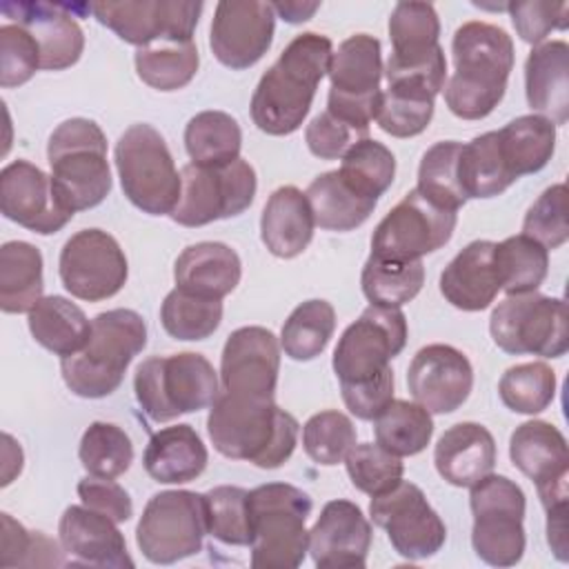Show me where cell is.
Segmentation results:
<instances>
[{
  "label": "cell",
  "mask_w": 569,
  "mask_h": 569,
  "mask_svg": "<svg viewBox=\"0 0 569 569\" xmlns=\"http://www.w3.org/2000/svg\"><path fill=\"white\" fill-rule=\"evenodd\" d=\"M333 44L327 36H296L262 73L251 96V120L269 136H289L307 118L320 80L329 73Z\"/></svg>",
  "instance_id": "obj_1"
},
{
  "label": "cell",
  "mask_w": 569,
  "mask_h": 569,
  "mask_svg": "<svg viewBox=\"0 0 569 569\" xmlns=\"http://www.w3.org/2000/svg\"><path fill=\"white\" fill-rule=\"evenodd\" d=\"M207 431L218 453L278 469L298 445V420L273 398H247L220 391L209 407Z\"/></svg>",
  "instance_id": "obj_2"
},
{
  "label": "cell",
  "mask_w": 569,
  "mask_h": 569,
  "mask_svg": "<svg viewBox=\"0 0 569 569\" xmlns=\"http://www.w3.org/2000/svg\"><path fill=\"white\" fill-rule=\"evenodd\" d=\"M456 71L447 80L445 102L462 120L487 118L507 91L513 69V40L491 22L471 20L456 29L451 40Z\"/></svg>",
  "instance_id": "obj_3"
},
{
  "label": "cell",
  "mask_w": 569,
  "mask_h": 569,
  "mask_svg": "<svg viewBox=\"0 0 569 569\" xmlns=\"http://www.w3.org/2000/svg\"><path fill=\"white\" fill-rule=\"evenodd\" d=\"M144 345L147 325L138 311H102L91 320L89 342L78 353L60 358L62 380L80 398L111 396Z\"/></svg>",
  "instance_id": "obj_4"
},
{
  "label": "cell",
  "mask_w": 569,
  "mask_h": 569,
  "mask_svg": "<svg viewBox=\"0 0 569 569\" xmlns=\"http://www.w3.org/2000/svg\"><path fill=\"white\" fill-rule=\"evenodd\" d=\"M47 158L58 202L78 213L98 207L111 191L107 138L89 118H69L49 136Z\"/></svg>",
  "instance_id": "obj_5"
},
{
  "label": "cell",
  "mask_w": 569,
  "mask_h": 569,
  "mask_svg": "<svg viewBox=\"0 0 569 569\" xmlns=\"http://www.w3.org/2000/svg\"><path fill=\"white\" fill-rule=\"evenodd\" d=\"M251 520V567L296 569L309 551L305 527L311 498L287 482H267L247 493Z\"/></svg>",
  "instance_id": "obj_6"
},
{
  "label": "cell",
  "mask_w": 569,
  "mask_h": 569,
  "mask_svg": "<svg viewBox=\"0 0 569 569\" xmlns=\"http://www.w3.org/2000/svg\"><path fill=\"white\" fill-rule=\"evenodd\" d=\"M133 391L153 422L207 409L220 393L213 365L193 351L142 360L133 376Z\"/></svg>",
  "instance_id": "obj_7"
},
{
  "label": "cell",
  "mask_w": 569,
  "mask_h": 569,
  "mask_svg": "<svg viewBox=\"0 0 569 569\" xmlns=\"http://www.w3.org/2000/svg\"><path fill=\"white\" fill-rule=\"evenodd\" d=\"M113 160L122 191L133 207L149 216H171L182 182L164 138L151 124H131L118 138Z\"/></svg>",
  "instance_id": "obj_8"
},
{
  "label": "cell",
  "mask_w": 569,
  "mask_h": 569,
  "mask_svg": "<svg viewBox=\"0 0 569 569\" xmlns=\"http://www.w3.org/2000/svg\"><path fill=\"white\" fill-rule=\"evenodd\" d=\"M469 489L476 556L491 567H513L525 553V491L498 473L480 478Z\"/></svg>",
  "instance_id": "obj_9"
},
{
  "label": "cell",
  "mask_w": 569,
  "mask_h": 569,
  "mask_svg": "<svg viewBox=\"0 0 569 569\" xmlns=\"http://www.w3.org/2000/svg\"><path fill=\"white\" fill-rule=\"evenodd\" d=\"M489 333L505 353L560 358L569 349L567 302L536 291L507 296L491 311Z\"/></svg>",
  "instance_id": "obj_10"
},
{
  "label": "cell",
  "mask_w": 569,
  "mask_h": 569,
  "mask_svg": "<svg viewBox=\"0 0 569 569\" xmlns=\"http://www.w3.org/2000/svg\"><path fill=\"white\" fill-rule=\"evenodd\" d=\"M407 345V318L400 307L369 305L356 322H351L336 349L333 373L340 387L367 385L391 371V360Z\"/></svg>",
  "instance_id": "obj_11"
},
{
  "label": "cell",
  "mask_w": 569,
  "mask_h": 569,
  "mask_svg": "<svg viewBox=\"0 0 569 569\" xmlns=\"http://www.w3.org/2000/svg\"><path fill=\"white\" fill-rule=\"evenodd\" d=\"M180 198L171 220L182 227H204L216 220L240 216L256 196V171L244 158L227 164H196L180 169Z\"/></svg>",
  "instance_id": "obj_12"
},
{
  "label": "cell",
  "mask_w": 569,
  "mask_h": 569,
  "mask_svg": "<svg viewBox=\"0 0 569 569\" xmlns=\"http://www.w3.org/2000/svg\"><path fill=\"white\" fill-rule=\"evenodd\" d=\"M207 531L204 496L169 489L151 496L138 527L136 542L153 565H173L202 549Z\"/></svg>",
  "instance_id": "obj_13"
},
{
  "label": "cell",
  "mask_w": 569,
  "mask_h": 569,
  "mask_svg": "<svg viewBox=\"0 0 569 569\" xmlns=\"http://www.w3.org/2000/svg\"><path fill=\"white\" fill-rule=\"evenodd\" d=\"M385 73L380 40L369 33L349 36L338 44L329 64V96L327 111L336 118L369 131V122L376 120Z\"/></svg>",
  "instance_id": "obj_14"
},
{
  "label": "cell",
  "mask_w": 569,
  "mask_h": 569,
  "mask_svg": "<svg viewBox=\"0 0 569 569\" xmlns=\"http://www.w3.org/2000/svg\"><path fill=\"white\" fill-rule=\"evenodd\" d=\"M456 222L458 211L442 209L411 189L373 229L371 256L391 262L422 260L451 240Z\"/></svg>",
  "instance_id": "obj_15"
},
{
  "label": "cell",
  "mask_w": 569,
  "mask_h": 569,
  "mask_svg": "<svg viewBox=\"0 0 569 569\" xmlns=\"http://www.w3.org/2000/svg\"><path fill=\"white\" fill-rule=\"evenodd\" d=\"M371 520L387 531L396 553L407 560H425L438 553L447 540V527L427 502L422 489L400 480L393 489L373 496L369 505Z\"/></svg>",
  "instance_id": "obj_16"
},
{
  "label": "cell",
  "mask_w": 569,
  "mask_h": 569,
  "mask_svg": "<svg viewBox=\"0 0 569 569\" xmlns=\"http://www.w3.org/2000/svg\"><path fill=\"white\" fill-rule=\"evenodd\" d=\"M89 11L120 40L140 47L151 42H191L202 2L189 0H122L93 2Z\"/></svg>",
  "instance_id": "obj_17"
},
{
  "label": "cell",
  "mask_w": 569,
  "mask_h": 569,
  "mask_svg": "<svg viewBox=\"0 0 569 569\" xmlns=\"http://www.w3.org/2000/svg\"><path fill=\"white\" fill-rule=\"evenodd\" d=\"M64 289L80 300L98 302L116 296L129 276L127 256L118 240L102 229L73 233L58 258Z\"/></svg>",
  "instance_id": "obj_18"
},
{
  "label": "cell",
  "mask_w": 569,
  "mask_h": 569,
  "mask_svg": "<svg viewBox=\"0 0 569 569\" xmlns=\"http://www.w3.org/2000/svg\"><path fill=\"white\" fill-rule=\"evenodd\" d=\"M276 11L271 2L222 0L209 31V47L216 60L229 69L253 67L271 47Z\"/></svg>",
  "instance_id": "obj_19"
},
{
  "label": "cell",
  "mask_w": 569,
  "mask_h": 569,
  "mask_svg": "<svg viewBox=\"0 0 569 569\" xmlns=\"http://www.w3.org/2000/svg\"><path fill=\"white\" fill-rule=\"evenodd\" d=\"M509 458L536 482L545 509L567 502L569 447L558 427L545 420L522 422L509 438Z\"/></svg>",
  "instance_id": "obj_20"
},
{
  "label": "cell",
  "mask_w": 569,
  "mask_h": 569,
  "mask_svg": "<svg viewBox=\"0 0 569 569\" xmlns=\"http://www.w3.org/2000/svg\"><path fill=\"white\" fill-rule=\"evenodd\" d=\"M280 371L278 338L264 327L231 331L220 356L222 391L247 398H273Z\"/></svg>",
  "instance_id": "obj_21"
},
{
  "label": "cell",
  "mask_w": 569,
  "mask_h": 569,
  "mask_svg": "<svg viewBox=\"0 0 569 569\" xmlns=\"http://www.w3.org/2000/svg\"><path fill=\"white\" fill-rule=\"evenodd\" d=\"M0 211L7 220L40 236L60 231L73 218L58 202L51 176L29 160H13L2 169Z\"/></svg>",
  "instance_id": "obj_22"
},
{
  "label": "cell",
  "mask_w": 569,
  "mask_h": 569,
  "mask_svg": "<svg viewBox=\"0 0 569 569\" xmlns=\"http://www.w3.org/2000/svg\"><path fill=\"white\" fill-rule=\"evenodd\" d=\"M407 387L429 413H451L465 405L473 387L469 358L451 345L422 347L407 369Z\"/></svg>",
  "instance_id": "obj_23"
},
{
  "label": "cell",
  "mask_w": 569,
  "mask_h": 569,
  "mask_svg": "<svg viewBox=\"0 0 569 569\" xmlns=\"http://www.w3.org/2000/svg\"><path fill=\"white\" fill-rule=\"evenodd\" d=\"M371 547V525L351 500H329L309 529V553L320 569H362Z\"/></svg>",
  "instance_id": "obj_24"
},
{
  "label": "cell",
  "mask_w": 569,
  "mask_h": 569,
  "mask_svg": "<svg viewBox=\"0 0 569 569\" xmlns=\"http://www.w3.org/2000/svg\"><path fill=\"white\" fill-rule=\"evenodd\" d=\"M111 518L84 507L71 505L64 509L58 522V536L62 551L71 556V565L87 567H133L127 551L124 536Z\"/></svg>",
  "instance_id": "obj_25"
},
{
  "label": "cell",
  "mask_w": 569,
  "mask_h": 569,
  "mask_svg": "<svg viewBox=\"0 0 569 569\" xmlns=\"http://www.w3.org/2000/svg\"><path fill=\"white\" fill-rule=\"evenodd\" d=\"M2 13L36 38L40 47V69L60 71L80 60L84 33L62 4L4 2Z\"/></svg>",
  "instance_id": "obj_26"
},
{
  "label": "cell",
  "mask_w": 569,
  "mask_h": 569,
  "mask_svg": "<svg viewBox=\"0 0 569 569\" xmlns=\"http://www.w3.org/2000/svg\"><path fill=\"white\" fill-rule=\"evenodd\" d=\"M496 242L473 240L440 273V293L449 305L462 311L487 309L498 291L500 278L493 260Z\"/></svg>",
  "instance_id": "obj_27"
},
{
  "label": "cell",
  "mask_w": 569,
  "mask_h": 569,
  "mask_svg": "<svg viewBox=\"0 0 569 569\" xmlns=\"http://www.w3.org/2000/svg\"><path fill=\"white\" fill-rule=\"evenodd\" d=\"M525 93L529 107L556 127L569 120V47L565 40L540 42L529 51Z\"/></svg>",
  "instance_id": "obj_28"
},
{
  "label": "cell",
  "mask_w": 569,
  "mask_h": 569,
  "mask_svg": "<svg viewBox=\"0 0 569 569\" xmlns=\"http://www.w3.org/2000/svg\"><path fill=\"white\" fill-rule=\"evenodd\" d=\"M433 462L449 485L471 487L493 471L496 440L478 422H458L438 438Z\"/></svg>",
  "instance_id": "obj_29"
},
{
  "label": "cell",
  "mask_w": 569,
  "mask_h": 569,
  "mask_svg": "<svg viewBox=\"0 0 569 569\" xmlns=\"http://www.w3.org/2000/svg\"><path fill=\"white\" fill-rule=\"evenodd\" d=\"M240 276V258L224 242L207 240L189 244L173 264L176 287L202 298L222 300L238 287Z\"/></svg>",
  "instance_id": "obj_30"
},
{
  "label": "cell",
  "mask_w": 569,
  "mask_h": 569,
  "mask_svg": "<svg viewBox=\"0 0 569 569\" xmlns=\"http://www.w3.org/2000/svg\"><path fill=\"white\" fill-rule=\"evenodd\" d=\"M313 211L307 196L293 187H278L260 216V238L278 258L300 256L313 238Z\"/></svg>",
  "instance_id": "obj_31"
},
{
  "label": "cell",
  "mask_w": 569,
  "mask_h": 569,
  "mask_svg": "<svg viewBox=\"0 0 569 569\" xmlns=\"http://www.w3.org/2000/svg\"><path fill=\"white\" fill-rule=\"evenodd\" d=\"M142 462L156 482L182 485L204 471L209 453L191 425H173L151 433Z\"/></svg>",
  "instance_id": "obj_32"
},
{
  "label": "cell",
  "mask_w": 569,
  "mask_h": 569,
  "mask_svg": "<svg viewBox=\"0 0 569 569\" xmlns=\"http://www.w3.org/2000/svg\"><path fill=\"white\" fill-rule=\"evenodd\" d=\"M305 196L316 224L327 231H351L360 227L378 204V198L358 191L340 176L338 169L313 178Z\"/></svg>",
  "instance_id": "obj_33"
},
{
  "label": "cell",
  "mask_w": 569,
  "mask_h": 569,
  "mask_svg": "<svg viewBox=\"0 0 569 569\" xmlns=\"http://www.w3.org/2000/svg\"><path fill=\"white\" fill-rule=\"evenodd\" d=\"M27 322L36 342L60 358L78 353L91 336V320L64 296H42Z\"/></svg>",
  "instance_id": "obj_34"
},
{
  "label": "cell",
  "mask_w": 569,
  "mask_h": 569,
  "mask_svg": "<svg viewBox=\"0 0 569 569\" xmlns=\"http://www.w3.org/2000/svg\"><path fill=\"white\" fill-rule=\"evenodd\" d=\"M42 253L24 240L4 242L0 249V309L29 313L42 298Z\"/></svg>",
  "instance_id": "obj_35"
},
{
  "label": "cell",
  "mask_w": 569,
  "mask_h": 569,
  "mask_svg": "<svg viewBox=\"0 0 569 569\" xmlns=\"http://www.w3.org/2000/svg\"><path fill=\"white\" fill-rule=\"evenodd\" d=\"M440 20L429 2H398L389 16L391 56L400 64H420L433 58L442 47L438 44Z\"/></svg>",
  "instance_id": "obj_36"
},
{
  "label": "cell",
  "mask_w": 569,
  "mask_h": 569,
  "mask_svg": "<svg viewBox=\"0 0 569 569\" xmlns=\"http://www.w3.org/2000/svg\"><path fill=\"white\" fill-rule=\"evenodd\" d=\"M498 142L509 173L518 180L547 167L556 149V124L538 113L518 116L498 131Z\"/></svg>",
  "instance_id": "obj_37"
},
{
  "label": "cell",
  "mask_w": 569,
  "mask_h": 569,
  "mask_svg": "<svg viewBox=\"0 0 569 569\" xmlns=\"http://www.w3.org/2000/svg\"><path fill=\"white\" fill-rule=\"evenodd\" d=\"M458 178L467 200L500 196L516 182L502 158L498 131L476 136L471 142L460 147Z\"/></svg>",
  "instance_id": "obj_38"
},
{
  "label": "cell",
  "mask_w": 569,
  "mask_h": 569,
  "mask_svg": "<svg viewBox=\"0 0 569 569\" xmlns=\"http://www.w3.org/2000/svg\"><path fill=\"white\" fill-rule=\"evenodd\" d=\"M242 131L224 111H200L184 127V149L196 164H227L240 158Z\"/></svg>",
  "instance_id": "obj_39"
},
{
  "label": "cell",
  "mask_w": 569,
  "mask_h": 569,
  "mask_svg": "<svg viewBox=\"0 0 569 569\" xmlns=\"http://www.w3.org/2000/svg\"><path fill=\"white\" fill-rule=\"evenodd\" d=\"M493 260L500 278V289L507 296L536 291L549 271V249L533 238L520 233L496 242Z\"/></svg>",
  "instance_id": "obj_40"
},
{
  "label": "cell",
  "mask_w": 569,
  "mask_h": 569,
  "mask_svg": "<svg viewBox=\"0 0 569 569\" xmlns=\"http://www.w3.org/2000/svg\"><path fill=\"white\" fill-rule=\"evenodd\" d=\"M140 80L158 91H176L189 84L198 71L200 56L191 42H151L133 56Z\"/></svg>",
  "instance_id": "obj_41"
},
{
  "label": "cell",
  "mask_w": 569,
  "mask_h": 569,
  "mask_svg": "<svg viewBox=\"0 0 569 569\" xmlns=\"http://www.w3.org/2000/svg\"><path fill=\"white\" fill-rule=\"evenodd\" d=\"M333 329L336 311L331 302L313 298L289 313L280 331V345L291 360L307 362L327 349Z\"/></svg>",
  "instance_id": "obj_42"
},
{
  "label": "cell",
  "mask_w": 569,
  "mask_h": 569,
  "mask_svg": "<svg viewBox=\"0 0 569 569\" xmlns=\"http://www.w3.org/2000/svg\"><path fill=\"white\" fill-rule=\"evenodd\" d=\"M373 431L376 442L393 456H416L429 445L433 436V420L418 402L391 400L373 420Z\"/></svg>",
  "instance_id": "obj_43"
},
{
  "label": "cell",
  "mask_w": 569,
  "mask_h": 569,
  "mask_svg": "<svg viewBox=\"0 0 569 569\" xmlns=\"http://www.w3.org/2000/svg\"><path fill=\"white\" fill-rule=\"evenodd\" d=\"M360 284L371 305L402 307L420 293L425 284V264L422 260L391 262L369 256L362 267Z\"/></svg>",
  "instance_id": "obj_44"
},
{
  "label": "cell",
  "mask_w": 569,
  "mask_h": 569,
  "mask_svg": "<svg viewBox=\"0 0 569 569\" xmlns=\"http://www.w3.org/2000/svg\"><path fill=\"white\" fill-rule=\"evenodd\" d=\"M222 320V300L202 298L182 289H171L160 307V322L176 340H204Z\"/></svg>",
  "instance_id": "obj_45"
},
{
  "label": "cell",
  "mask_w": 569,
  "mask_h": 569,
  "mask_svg": "<svg viewBox=\"0 0 569 569\" xmlns=\"http://www.w3.org/2000/svg\"><path fill=\"white\" fill-rule=\"evenodd\" d=\"M462 142L440 140L429 147L418 167V191L442 209L458 211L467 196L458 178V156Z\"/></svg>",
  "instance_id": "obj_46"
},
{
  "label": "cell",
  "mask_w": 569,
  "mask_h": 569,
  "mask_svg": "<svg viewBox=\"0 0 569 569\" xmlns=\"http://www.w3.org/2000/svg\"><path fill=\"white\" fill-rule=\"evenodd\" d=\"M500 400L513 413L536 416L556 396V373L547 362H522L509 367L498 382Z\"/></svg>",
  "instance_id": "obj_47"
},
{
  "label": "cell",
  "mask_w": 569,
  "mask_h": 569,
  "mask_svg": "<svg viewBox=\"0 0 569 569\" xmlns=\"http://www.w3.org/2000/svg\"><path fill=\"white\" fill-rule=\"evenodd\" d=\"M78 456L82 467L91 476L118 478L133 462V445L124 429L111 422H91L78 447Z\"/></svg>",
  "instance_id": "obj_48"
},
{
  "label": "cell",
  "mask_w": 569,
  "mask_h": 569,
  "mask_svg": "<svg viewBox=\"0 0 569 569\" xmlns=\"http://www.w3.org/2000/svg\"><path fill=\"white\" fill-rule=\"evenodd\" d=\"M247 493V489L233 485H220L202 493L207 509V531L222 545L249 547L251 542Z\"/></svg>",
  "instance_id": "obj_49"
},
{
  "label": "cell",
  "mask_w": 569,
  "mask_h": 569,
  "mask_svg": "<svg viewBox=\"0 0 569 569\" xmlns=\"http://www.w3.org/2000/svg\"><path fill=\"white\" fill-rule=\"evenodd\" d=\"M340 160V176L365 196L380 198L393 182L396 158L378 140H360Z\"/></svg>",
  "instance_id": "obj_50"
},
{
  "label": "cell",
  "mask_w": 569,
  "mask_h": 569,
  "mask_svg": "<svg viewBox=\"0 0 569 569\" xmlns=\"http://www.w3.org/2000/svg\"><path fill=\"white\" fill-rule=\"evenodd\" d=\"M356 445V427L349 416L336 409L313 413L302 427V447L307 456L325 467L345 462Z\"/></svg>",
  "instance_id": "obj_51"
},
{
  "label": "cell",
  "mask_w": 569,
  "mask_h": 569,
  "mask_svg": "<svg viewBox=\"0 0 569 569\" xmlns=\"http://www.w3.org/2000/svg\"><path fill=\"white\" fill-rule=\"evenodd\" d=\"M345 467L351 485L371 498L393 489L405 473L400 456H393L378 442L353 445L345 458Z\"/></svg>",
  "instance_id": "obj_52"
},
{
  "label": "cell",
  "mask_w": 569,
  "mask_h": 569,
  "mask_svg": "<svg viewBox=\"0 0 569 569\" xmlns=\"http://www.w3.org/2000/svg\"><path fill=\"white\" fill-rule=\"evenodd\" d=\"M433 118V98L387 89L382 91L380 109L376 116L378 127L393 138H411L422 133Z\"/></svg>",
  "instance_id": "obj_53"
},
{
  "label": "cell",
  "mask_w": 569,
  "mask_h": 569,
  "mask_svg": "<svg viewBox=\"0 0 569 569\" xmlns=\"http://www.w3.org/2000/svg\"><path fill=\"white\" fill-rule=\"evenodd\" d=\"M522 233L545 249H558L569 238L567 224V187L565 182L547 187L529 207L522 220Z\"/></svg>",
  "instance_id": "obj_54"
},
{
  "label": "cell",
  "mask_w": 569,
  "mask_h": 569,
  "mask_svg": "<svg viewBox=\"0 0 569 569\" xmlns=\"http://www.w3.org/2000/svg\"><path fill=\"white\" fill-rule=\"evenodd\" d=\"M40 69V47L20 24L0 27V84L20 87Z\"/></svg>",
  "instance_id": "obj_55"
},
{
  "label": "cell",
  "mask_w": 569,
  "mask_h": 569,
  "mask_svg": "<svg viewBox=\"0 0 569 569\" xmlns=\"http://www.w3.org/2000/svg\"><path fill=\"white\" fill-rule=\"evenodd\" d=\"M365 138H369V131L336 118L327 109L318 113L305 129V140L309 151L322 160L342 158L353 144H358Z\"/></svg>",
  "instance_id": "obj_56"
},
{
  "label": "cell",
  "mask_w": 569,
  "mask_h": 569,
  "mask_svg": "<svg viewBox=\"0 0 569 569\" xmlns=\"http://www.w3.org/2000/svg\"><path fill=\"white\" fill-rule=\"evenodd\" d=\"M507 11L511 16L516 33L533 47L540 44L553 29L558 31L567 29V13H569L567 2H542V0L509 2Z\"/></svg>",
  "instance_id": "obj_57"
},
{
  "label": "cell",
  "mask_w": 569,
  "mask_h": 569,
  "mask_svg": "<svg viewBox=\"0 0 569 569\" xmlns=\"http://www.w3.org/2000/svg\"><path fill=\"white\" fill-rule=\"evenodd\" d=\"M78 496L84 507L111 518L118 525L127 522L133 516V502L129 493L113 478L89 473L78 482Z\"/></svg>",
  "instance_id": "obj_58"
},
{
  "label": "cell",
  "mask_w": 569,
  "mask_h": 569,
  "mask_svg": "<svg viewBox=\"0 0 569 569\" xmlns=\"http://www.w3.org/2000/svg\"><path fill=\"white\" fill-rule=\"evenodd\" d=\"M340 393L347 409L356 418L376 420L385 411V407L393 400V371L367 385L340 387Z\"/></svg>",
  "instance_id": "obj_59"
},
{
  "label": "cell",
  "mask_w": 569,
  "mask_h": 569,
  "mask_svg": "<svg viewBox=\"0 0 569 569\" xmlns=\"http://www.w3.org/2000/svg\"><path fill=\"white\" fill-rule=\"evenodd\" d=\"M33 542V531H27L9 513H2V567H24L29 549Z\"/></svg>",
  "instance_id": "obj_60"
},
{
  "label": "cell",
  "mask_w": 569,
  "mask_h": 569,
  "mask_svg": "<svg viewBox=\"0 0 569 569\" xmlns=\"http://www.w3.org/2000/svg\"><path fill=\"white\" fill-rule=\"evenodd\" d=\"M547 511V542L560 562L569 560L567 547V502L545 509Z\"/></svg>",
  "instance_id": "obj_61"
},
{
  "label": "cell",
  "mask_w": 569,
  "mask_h": 569,
  "mask_svg": "<svg viewBox=\"0 0 569 569\" xmlns=\"http://www.w3.org/2000/svg\"><path fill=\"white\" fill-rule=\"evenodd\" d=\"M276 16H280L284 22L298 24L309 20L318 9L320 2H300V0H284V2H271Z\"/></svg>",
  "instance_id": "obj_62"
},
{
  "label": "cell",
  "mask_w": 569,
  "mask_h": 569,
  "mask_svg": "<svg viewBox=\"0 0 569 569\" xmlns=\"http://www.w3.org/2000/svg\"><path fill=\"white\" fill-rule=\"evenodd\" d=\"M2 487H7L22 471V449L9 433L2 436Z\"/></svg>",
  "instance_id": "obj_63"
}]
</instances>
